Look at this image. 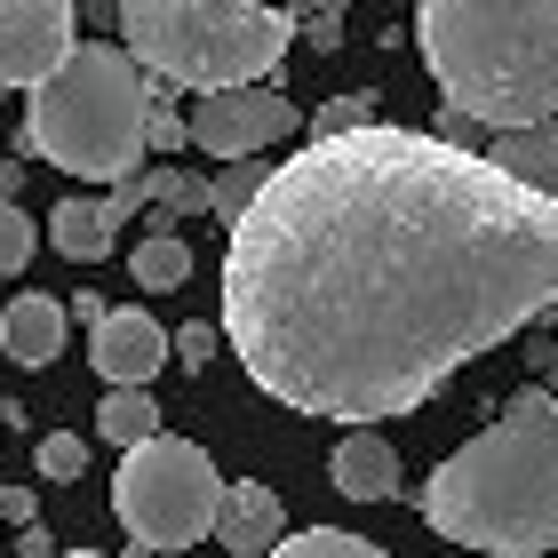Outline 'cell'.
Masks as SVG:
<instances>
[{"mask_svg": "<svg viewBox=\"0 0 558 558\" xmlns=\"http://www.w3.org/2000/svg\"><path fill=\"white\" fill-rule=\"evenodd\" d=\"M0 360H9V303H0Z\"/></svg>", "mask_w": 558, "mask_h": 558, "instance_id": "83f0119b", "label": "cell"}, {"mask_svg": "<svg viewBox=\"0 0 558 558\" xmlns=\"http://www.w3.org/2000/svg\"><path fill=\"white\" fill-rule=\"evenodd\" d=\"M96 439H112V447L160 439V408H151V391L144 384H112L105 399H96Z\"/></svg>", "mask_w": 558, "mask_h": 558, "instance_id": "2e32d148", "label": "cell"}, {"mask_svg": "<svg viewBox=\"0 0 558 558\" xmlns=\"http://www.w3.org/2000/svg\"><path fill=\"white\" fill-rule=\"evenodd\" d=\"M288 543V511L264 478H232L223 487V511H216V550L223 558H271Z\"/></svg>", "mask_w": 558, "mask_h": 558, "instance_id": "30bf717a", "label": "cell"}, {"mask_svg": "<svg viewBox=\"0 0 558 558\" xmlns=\"http://www.w3.org/2000/svg\"><path fill=\"white\" fill-rule=\"evenodd\" d=\"M24 264H33V216L16 199H0V279H16Z\"/></svg>", "mask_w": 558, "mask_h": 558, "instance_id": "44dd1931", "label": "cell"}, {"mask_svg": "<svg viewBox=\"0 0 558 558\" xmlns=\"http://www.w3.org/2000/svg\"><path fill=\"white\" fill-rule=\"evenodd\" d=\"M33 463H40V478H81L88 471V447L72 439V430H48V439L33 447Z\"/></svg>", "mask_w": 558, "mask_h": 558, "instance_id": "7402d4cb", "label": "cell"}, {"mask_svg": "<svg viewBox=\"0 0 558 558\" xmlns=\"http://www.w3.org/2000/svg\"><path fill=\"white\" fill-rule=\"evenodd\" d=\"M57 558H96V550H57Z\"/></svg>", "mask_w": 558, "mask_h": 558, "instance_id": "f1b7e54d", "label": "cell"}, {"mask_svg": "<svg viewBox=\"0 0 558 558\" xmlns=\"http://www.w3.org/2000/svg\"><path fill=\"white\" fill-rule=\"evenodd\" d=\"M423 64L487 129L558 120V0H423Z\"/></svg>", "mask_w": 558, "mask_h": 558, "instance_id": "3957f363", "label": "cell"}, {"mask_svg": "<svg viewBox=\"0 0 558 558\" xmlns=\"http://www.w3.org/2000/svg\"><path fill=\"white\" fill-rule=\"evenodd\" d=\"M64 327H72V303L64 295H9V360L16 367H48L64 360Z\"/></svg>", "mask_w": 558, "mask_h": 558, "instance_id": "4fadbf2b", "label": "cell"}, {"mask_svg": "<svg viewBox=\"0 0 558 558\" xmlns=\"http://www.w3.org/2000/svg\"><path fill=\"white\" fill-rule=\"evenodd\" d=\"M136 288H151V295H168V288H184L192 279V247H184V232H175V216L168 208H151V232L136 240Z\"/></svg>", "mask_w": 558, "mask_h": 558, "instance_id": "9a60e30c", "label": "cell"}, {"mask_svg": "<svg viewBox=\"0 0 558 558\" xmlns=\"http://www.w3.org/2000/svg\"><path fill=\"white\" fill-rule=\"evenodd\" d=\"M288 129H295V105L271 81L216 88L192 105V151H208V160H264Z\"/></svg>", "mask_w": 558, "mask_h": 558, "instance_id": "52a82bcc", "label": "cell"}, {"mask_svg": "<svg viewBox=\"0 0 558 558\" xmlns=\"http://www.w3.org/2000/svg\"><path fill=\"white\" fill-rule=\"evenodd\" d=\"M151 175V208H168V216H199V208H216V184H199V175H184V168H144Z\"/></svg>", "mask_w": 558, "mask_h": 558, "instance_id": "d6986e66", "label": "cell"}, {"mask_svg": "<svg viewBox=\"0 0 558 558\" xmlns=\"http://www.w3.org/2000/svg\"><path fill=\"white\" fill-rule=\"evenodd\" d=\"M430 136H447V144L478 151V144H487L495 129H487V120H478V112H463V105H439V120H430Z\"/></svg>", "mask_w": 558, "mask_h": 558, "instance_id": "603a6c76", "label": "cell"}, {"mask_svg": "<svg viewBox=\"0 0 558 558\" xmlns=\"http://www.w3.org/2000/svg\"><path fill=\"white\" fill-rule=\"evenodd\" d=\"M423 526L478 558L558 550V391L519 384L502 415L423 478Z\"/></svg>", "mask_w": 558, "mask_h": 558, "instance_id": "7a4b0ae2", "label": "cell"}, {"mask_svg": "<svg viewBox=\"0 0 558 558\" xmlns=\"http://www.w3.org/2000/svg\"><path fill=\"white\" fill-rule=\"evenodd\" d=\"M24 175H33V168H16V160H0V199H16V192H24Z\"/></svg>", "mask_w": 558, "mask_h": 558, "instance_id": "4316f807", "label": "cell"}, {"mask_svg": "<svg viewBox=\"0 0 558 558\" xmlns=\"http://www.w3.org/2000/svg\"><path fill=\"white\" fill-rule=\"evenodd\" d=\"M216 343H223V336H216L208 319H184V327H175V367H208Z\"/></svg>", "mask_w": 558, "mask_h": 558, "instance_id": "cb8c5ba5", "label": "cell"}, {"mask_svg": "<svg viewBox=\"0 0 558 558\" xmlns=\"http://www.w3.org/2000/svg\"><path fill=\"white\" fill-rule=\"evenodd\" d=\"M120 40L151 81H175L192 96L271 81L288 64L295 16L264 0H120Z\"/></svg>", "mask_w": 558, "mask_h": 558, "instance_id": "5b68a950", "label": "cell"}, {"mask_svg": "<svg viewBox=\"0 0 558 558\" xmlns=\"http://www.w3.org/2000/svg\"><path fill=\"white\" fill-rule=\"evenodd\" d=\"M16 558H57V543H48V526H40V519L16 535Z\"/></svg>", "mask_w": 558, "mask_h": 558, "instance_id": "484cf974", "label": "cell"}, {"mask_svg": "<svg viewBox=\"0 0 558 558\" xmlns=\"http://www.w3.org/2000/svg\"><path fill=\"white\" fill-rule=\"evenodd\" d=\"M558 303V199L487 151L367 120L271 160L223 240V343L319 423H391Z\"/></svg>", "mask_w": 558, "mask_h": 558, "instance_id": "6da1fadb", "label": "cell"}, {"mask_svg": "<svg viewBox=\"0 0 558 558\" xmlns=\"http://www.w3.org/2000/svg\"><path fill=\"white\" fill-rule=\"evenodd\" d=\"M375 120V88H351V96H327V105L312 112V136H351Z\"/></svg>", "mask_w": 558, "mask_h": 558, "instance_id": "ffe728a7", "label": "cell"}, {"mask_svg": "<svg viewBox=\"0 0 558 558\" xmlns=\"http://www.w3.org/2000/svg\"><path fill=\"white\" fill-rule=\"evenodd\" d=\"M271 184V160H223V175H216V223H223V232H232V223L247 216V208H256V192Z\"/></svg>", "mask_w": 558, "mask_h": 558, "instance_id": "e0dca14e", "label": "cell"}, {"mask_svg": "<svg viewBox=\"0 0 558 558\" xmlns=\"http://www.w3.org/2000/svg\"><path fill=\"white\" fill-rule=\"evenodd\" d=\"M327 478H336V495H351V502H391L399 495V454H391L384 430L351 423L336 439V454H327Z\"/></svg>", "mask_w": 558, "mask_h": 558, "instance_id": "8fae6325", "label": "cell"}, {"mask_svg": "<svg viewBox=\"0 0 558 558\" xmlns=\"http://www.w3.org/2000/svg\"><path fill=\"white\" fill-rule=\"evenodd\" d=\"M487 160L511 168L519 184H535L558 199V120H535V129H495L487 136Z\"/></svg>", "mask_w": 558, "mask_h": 558, "instance_id": "5bb4252c", "label": "cell"}, {"mask_svg": "<svg viewBox=\"0 0 558 558\" xmlns=\"http://www.w3.org/2000/svg\"><path fill=\"white\" fill-rule=\"evenodd\" d=\"M120 223H129V216L112 208V192L105 199H57V208H48V247L72 256V264H105L112 240H120Z\"/></svg>", "mask_w": 558, "mask_h": 558, "instance_id": "7c38bea8", "label": "cell"}, {"mask_svg": "<svg viewBox=\"0 0 558 558\" xmlns=\"http://www.w3.org/2000/svg\"><path fill=\"white\" fill-rule=\"evenodd\" d=\"M72 0H0V88L33 96L40 81H57L72 64Z\"/></svg>", "mask_w": 558, "mask_h": 558, "instance_id": "ba28073f", "label": "cell"}, {"mask_svg": "<svg viewBox=\"0 0 558 558\" xmlns=\"http://www.w3.org/2000/svg\"><path fill=\"white\" fill-rule=\"evenodd\" d=\"M112 511L151 550H192L199 535H216L223 478L208 463V447L168 439V430H160V439L129 447V463H120V478H112Z\"/></svg>", "mask_w": 558, "mask_h": 558, "instance_id": "8992f818", "label": "cell"}, {"mask_svg": "<svg viewBox=\"0 0 558 558\" xmlns=\"http://www.w3.org/2000/svg\"><path fill=\"white\" fill-rule=\"evenodd\" d=\"M151 105H160V88L129 57V40H81L57 81L33 88L16 151L112 192V184H129L151 151Z\"/></svg>", "mask_w": 558, "mask_h": 558, "instance_id": "277c9868", "label": "cell"}, {"mask_svg": "<svg viewBox=\"0 0 558 558\" xmlns=\"http://www.w3.org/2000/svg\"><path fill=\"white\" fill-rule=\"evenodd\" d=\"M88 360H96L105 384H151L160 360H175V336H160V319L136 312V303H112V312L88 327Z\"/></svg>", "mask_w": 558, "mask_h": 558, "instance_id": "9c48e42d", "label": "cell"}, {"mask_svg": "<svg viewBox=\"0 0 558 558\" xmlns=\"http://www.w3.org/2000/svg\"><path fill=\"white\" fill-rule=\"evenodd\" d=\"M0 519L33 526V519H40V502H33V487H0Z\"/></svg>", "mask_w": 558, "mask_h": 558, "instance_id": "d4e9b609", "label": "cell"}, {"mask_svg": "<svg viewBox=\"0 0 558 558\" xmlns=\"http://www.w3.org/2000/svg\"><path fill=\"white\" fill-rule=\"evenodd\" d=\"M271 558H384V543L343 535V526H303V535H288Z\"/></svg>", "mask_w": 558, "mask_h": 558, "instance_id": "ac0fdd59", "label": "cell"}, {"mask_svg": "<svg viewBox=\"0 0 558 558\" xmlns=\"http://www.w3.org/2000/svg\"><path fill=\"white\" fill-rule=\"evenodd\" d=\"M175 558H208V550H175Z\"/></svg>", "mask_w": 558, "mask_h": 558, "instance_id": "f546056e", "label": "cell"}]
</instances>
